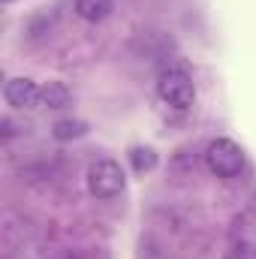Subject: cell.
I'll list each match as a JSON object with an SVG mask.
<instances>
[{
    "label": "cell",
    "instance_id": "obj_7",
    "mask_svg": "<svg viewBox=\"0 0 256 259\" xmlns=\"http://www.w3.org/2000/svg\"><path fill=\"white\" fill-rule=\"evenodd\" d=\"M130 163L136 172H151L157 166V151L154 148H133L130 151Z\"/></svg>",
    "mask_w": 256,
    "mask_h": 259
},
{
    "label": "cell",
    "instance_id": "obj_5",
    "mask_svg": "<svg viewBox=\"0 0 256 259\" xmlns=\"http://www.w3.org/2000/svg\"><path fill=\"white\" fill-rule=\"evenodd\" d=\"M72 9H75V15H78V18H84V21L97 24V21H103V18H109V15H112L115 0H72Z\"/></svg>",
    "mask_w": 256,
    "mask_h": 259
},
{
    "label": "cell",
    "instance_id": "obj_2",
    "mask_svg": "<svg viewBox=\"0 0 256 259\" xmlns=\"http://www.w3.org/2000/svg\"><path fill=\"white\" fill-rule=\"evenodd\" d=\"M205 163L217 178H235L244 169V151L232 139H214L205 148Z\"/></svg>",
    "mask_w": 256,
    "mask_h": 259
},
{
    "label": "cell",
    "instance_id": "obj_4",
    "mask_svg": "<svg viewBox=\"0 0 256 259\" xmlns=\"http://www.w3.org/2000/svg\"><path fill=\"white\" fill-rule=\"evenodd\" d=\"M3 100L12 109H36L42 100V88L27 75H15L3 84Z\"/></svg>",
    "mask_w": 256,
    "mask_h": 259
},
{
    "label": "cell",
    "instance_id": "obj_3",
    "mask_svg": "<svg viewBox=\"0 0 256 259\" xmlns=\"http://www.w3.org/2000/svg\"><path fill=\"white\" fill-rule=\"evenodd\" d=\"M157 94L163 103H169L172 109L184 112L196 103V84L184 69H166L160 78H157Z\"/></svg>",
    "mask_w": 256,
    "mask_h": 259
},
{
    "label": "cell",
    "instance_id": "obj_6",
    "mask_svg": "<svg viewBox=\"0 0 256 259\" xmlns=\"http://www.w3.org/2000/svg\"><path fill=\"white\" fill-rule=\"evenodd\" d=\"M69 100H72V94H69V88H66L64 81H49V84H42V106L46 109H66L69 106Z\"/></svg>",
    "mask_w": 256,
    "mask_h": 259
},
{
    "label": "cell",
    "instance_id": "obj_8",
    "mask_svg": "<svg viewBox=\"0 0 256 259\" xmlns=\"http://www.w3.org/2000/svg\"><path fill=\"white\" fill-rule=\"evenodd\" d=\"M84 133H88V124H84V121H58V124H55V139H61V142L81 139Z\"/></svg>",
    "mask_w": 256,
    "mask_h": 259
},
{
    "label": "cell",
    "instance_id": "obj_1",
    "mask_svg": "<svg viewBox=\"0 0 256 259\" xmlns=\"http://www.w3.org/2000/svg\"><path fill=\"white\" fill-rule=\"evenodd\" d=\"M124 187H127V178H124V172H121V166L115 160L103 157V160L91 163V169H88V193L94 199H115V196L124 193Z\"/></svg>",
    "mask_w": 256,
    "mask_h": 259
}]
</instances>
